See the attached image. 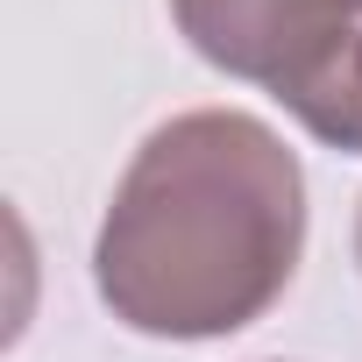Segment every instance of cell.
Wrapping results in <instances>:
<instances>
[{
	"label": "cell",
	"instance_id": "cell-1",
	"mask_svg": "<svg viewBox=\"0 0 362 362\" xmlns=\"http://www.w3.org/2000/svg\"><path fill=\"white\" fill-rule=\"evenodd\" d=\"M305 256V170L242 107L170 114L107 199L93 284L156 341H221L263 320Z\"/></svg>",
	"mask_w": 362,
	"mask_h": 362
},
{
	"label": "cell",
	"instance_id": "cell-2",
	"mask_svg": "<svg viewBox=\"0 0 362 362\" xmlns=\"http://www.w3.org/2000/svg\"><path fill=\"white\" fill-rule=\"evenodd\" d=\"M214 71L284 100L327 149L362 156V0H170Z\"/></svg>",
	"mask_w": 362,
	"mask_h": 362
},
{
	"label": "cell",
	"instance_id": "cell-3",
	"mask_svg": "<svg viewBox=\"0 0 362 362\" xmlns=\"http://www.w3.org/2000/svg\"><path fill=\"white\" fill-rule=\"evenodd\" d=\"M355 263H362V214H355Z\"/></svg>",
	"mask_w": 362,
	"mask_h": 362
}]
</instances>
